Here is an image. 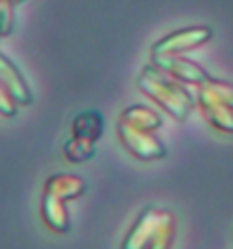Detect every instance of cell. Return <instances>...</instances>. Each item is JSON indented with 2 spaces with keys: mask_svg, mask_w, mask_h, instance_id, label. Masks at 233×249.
<instances>
[{
  "mask_svg": "<svg viewBox=\"0 0 233 249\" xmlns=\"http://www.w3.org/2000/svg\"><path fill=\"white\" fill-rule=\"evenodd\" d=\"M137 88L176 121H186L193 110V98H190L188 90L180 82L160 71L154 64L141 70L139 78H137Z\"/></svg>",
  "mask_w": 233,
  "mask_h": 249,
  "instance_id": "obj_1",
  "label": "cell"
},
{
  "mask_svg": "<svg viewBox=\"0 0 233 249\" xmlns=\"http://www.w3.org/2000/svg\"><path fill=\"white\" fill-rule=\"evenodd\" d=\"M116 133H119V139L125 145V149L131 155H135L137 160L143 161H154V160H162L166 158V145L155 137L152 131H143L131 127L129 123H125L119 119L116 124Z\"/></svg>",
  "mask_w": 233,
  "mask_h": 249,
  "instance_id": "obj_2",
  "label": "cell"
},
{
  "mask_svg": "<svg viewBox=\"0 0 233 249\" xmlns=\"http://www.w3.org/2000/svg\"><path fill=\"white\" fill-rule=\"evenodd\" d=\"M213 37V31L209 27H186L178 29L174 33L162 37L152 47V55H182L190 49L205 45Z\"/></svg>",
  "mask_w": 233,
  "mask_h": 249,
  "instance_id": "obj_3",
  "label": "cell"
},
{
  "mask_svg": "<svg viewBox=\"0 0 233 249\" xmlns=\"http://www.w3.org/2000/svg\"><path fill=\"white\" fill-rule=\"evenodd\" d=\"M154 66L164 71L166 76L180 82V84H194L200 86L209 80L207 71L194 61H190L182 55H154Z\"/></svg>",
  "mask_w": 233,
  "mask_h": 249,
  "instance_id": "obj_4",
  "label": "cell"
},
{
  "mask_svg": "<svg viewBox=\"0 0 233 249\" xmlns=\"http://www.w3.org/2000/svg\"><path fill=\"white\" fill-rule=\"evenodd\" d=\"M0 84L10 92V96L17 100L19 107H29L33 102V90H31L29 82L15 66V61L2 51H0Z\"/></svg>",
  "mask_w": 233,
  "mask_h": 249,
  "instance_id": "obj_5",
  "label": "cell"
},
{
  "mask_svg": "<svg viewBox=\"0 0 233 249\" xmlns=\"http://www.w3.org/2000/svg\"><path fill=\"white\" fill-rule=\"evenodd\" d=\"M164 214H166V211H155V209L143 211L137 216L131 231L127 233L121 249H147L150 247V241H152L154 233L157 231V227H160Z\"/></svg>",
  "mask_w": 233,
  "mask_h": 249,
  "instance_id": "obj_6",
  "label": "cell"
},
{
  "mask_svg": "<svg viewBox=\"0 0 233 249\" xmlns=\"http://www.w3.org/2000/svg\"><path fill=\"white\" fill-rule=\"evenodd\" d=\"M196 100H198V108L203 112V117L207 119L209 124H213L215 129L223 131V133H233V108L225 107L221 100H217L207 88L198 86L196 92Z\"/></svg>",
  "mask_w": 233,
  "mask_h": 249,
  "instance_id": "obj_7",
  "label": "cell"
},
{
  "mask_svg": "<svg viewBox=\"0 0 233 249\" xmlns=\"http://www.w3.org/2000/svg\"><path fill=\"white\" fill-rule=\"evenodd\" d=\"M84 190H86V182H84V178L74 176V174H56V176H51V178H47V182L43 186L45 194L58 196L63 202L76 200L78 196L84 194Z\"/></svg>",
  "mask_w": 233,
  "mask_h": 249,
  "instance_id": "obj_8",
  "label": "cell"
},
{
  "mask_svg": "<svg viewBox=\"0 0 233 249\" xmlns=\"http://www.w3.org/2000/svg\"><path fill=\"white\" fill-rule=\"evenodd\" d=\"M41 216L45 225L56 233H68L70 231V214L66 209V202L59 200L58 196H51L43 192L41 198Z\"/></svg>",
  "mask_w": 233,
  "mask_h": 249,
  "instance_id": "obj_9",
  "label": "cell"
},
{
  "mask_svg": "<svg viewBox=\"0 0 233 249\" xmlns=\"http://www.w3.org/2000/svg\"><path fill=\"white\" fill-rule=\"evenodd\" d=\"M104 131V119L98 110H86L80 112L78 117H74L72 121V135L80 139H88L97 143L102 137Z\"/></svg>",
  "mask_w": 233,
  "mask_h": 249,
  "instance_id": "obj_10",
  "label": "cell"
},
{
  "mask_svg": "<svg viewBox=\"0 0 233 249\" xmlns=\"http://www.w3.org/2000/svg\"><path fill=\"white\" fill-rule=\"evenodd\" d=\"M121 121L129 123L131 127L137 129H143V131H157L162 127V117L150 107H143V105H133V107H127L121 112Z\"/></svg>",
  "mask_w": 233,
  "mask_h": 249,
  "instance_id": "obj_11",
  "label": "cell"
},
{
  "mask_svg": "<svg viewBox=\"0 0 233 249\" xmlns=\"http://www.w3.org/2000/svg\"><path fill=\"white\" fill-rule=\"evenodd\" d=\"M94 153H97V143L88 141V139L74 137V135L66 141V145H63V155H66V160L72 161V163L86 161V160L92 158Z\"/></svg>",
  "mask_w": 233,
  "mask_h": 249,
  "instance_id": "obj_12",
  "label": "cell"
},
{
  "mask_svg": "<svg viewBox=\"0 0 233 249\" xmlns=\"http://www.w3.org/2000/svg\"><path fill=\"white\" fill-rule=\"evenodd\" d=\"M174 235H176V219L172 213H166L147 249H170L174 243Z\"/></svg>",
  "mask_w": 233,
  "mask_h": 249,
  "instance_id": "obj_13",
  "label": "cell"
},
{
  "mask_svg": "<svg viewBox=\"0 0 233 249\" xmlns=\"http://www.w3.org/2000/svg\"><path fill=\"white\" fill-rule=\"evenodd\" d=\"M203 88H207L211 94H213L217 100H221L225 107L233 108V84H227V82H219V80H207L200 84Z\"/></svg>",
  "mask_w": 233,
  "mask_h": 249,
  "instance_id": "obj_14",
  "label": "cell"
},
{
  "mask_svg": "<svg viewBox=\"0 0 233 249\" xmlns=\"http://www.w3.org/2000/svg\"><path fill=\"white\" fill-rule=\"evenodd\" d=\"M15 4L8 0H0V39L13 33L15 29V15H13Z\"/></svg>",
  "mask_w": 233,
  "mask_h": 249,
  "instance_id": "obj_15",
  "label": "cell"
},
{
  "mask_svg": "<svg viewBox=\"0 0 233 249\" xmlns=\"http://www.w3.org/2000/svg\"><path fill=\"white\" fill-rule=\"evenodd\" d=\"M17 100L13 98V96H10V92L2 86V84H0V115H2V117H15L17 115Z\"/></svg>",
  "mask_w": 233,
  "mask_h": 249,
  "instance_id": "obj_16",
  "label": "cell"
},
{
  "mask_svg": "<svg viewBox=\"0 0 233 249\" xmlns=\"http://www.w3.org/2000/svg\"><path fill=\"white\" fill-rule=\"evenodd\" d=\"M20 2H25V0H13V4L17 6V4H20Z\"/></svg>",
  "mask_w": 233,
  "mask_h": 249,
  "instance_id": "obj_17",
  "label": "cell"
},
{
  "mask_svg": "<svg viewBox=\"0 0 233 249\" xmlns=\"http://www.w3.org/2000/svg\"><path fill=\"white\" fill-rule=\"evenodd\" d=\"M8 2H13V0H8Z\"/></svg>",
  "mask_w": 233,
  "mask_h": 249,
  "instance_id": "obj_18",
  "label": "cell"
}]
</instances>
